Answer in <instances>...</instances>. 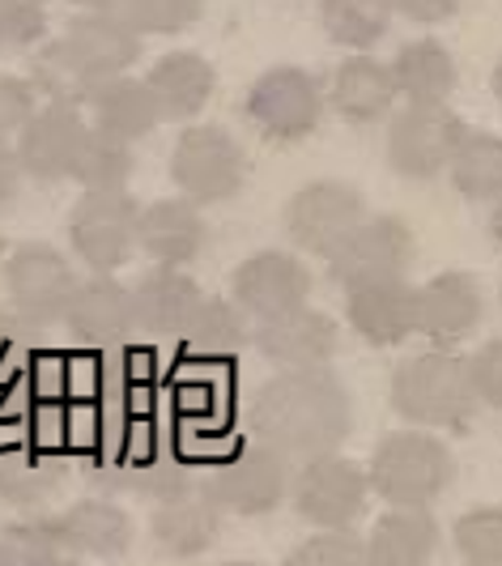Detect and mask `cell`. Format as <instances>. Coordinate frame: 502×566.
<instances>
[{
  "instance_id": "1",
  "label": "cell",
  "mask_w": 502,
  "mask_h": 566,
  "mask_svg": "<svg viewBox=\"0 0 502 566\" xmlns=\"http://www.w3.org/2000/svg\"><path fill=\"white\" fill-rule=\"evenodd\" d=\"M251 430L285 460H315L345 443L349 434V392L328 367L281 370L255 388L248 405Z\"/></svg>"
},
{
  "instance_id": "2",
  "label": "cell",
  "mask_w": 502,
  "mask_h": 566,
  "mask_svg": "<svg viewBox=\"0 0 502 566\" xmlns=\"http://www.w3.org/2000/svg\"><path fill=\"white\" fill-rule=\"evenodd\" d=\"M391 409L426 430H464L477 409L469 363L447 349H430L400 363V370L391 375Z\"/></svg>"
},
{
  "instance_id": "3",
  "label": "cell",
  "mask_w": 502,
  "mask_h": 566,
  "mask_svg": "<svg viewBox=\"0 0 502 566\" xmlns=\"http://www.w3.org/2000/svg\"><path fill=\"white\" fill-rule=\"evenodd\" d=\"M366 478L388 507H430L456 478V460L430 430H396L379 439Z\"/></svg>"
},
{
  "instance_id": "4",
  "label": "cell",
  "mask_w": 502,
  "mask_h": 566,
  "mask_svg": "<svg viewBox=\"0 0 502 566\" xmlns=\"http://www.w3.org/2000/svg\"><path fill=\"white\" fill-rule=\"evenodd\" d=\"M200 485L222 515L226 511L230 515H269L290 499V460L273 452L269 443L248 439L218 455L205 469Z\"/></svg>"
},
{
  "instance_id": "5",
  "label": "cell",
  "mask_w": 502,
  "mask_h": 566,
  "mask_svg": "<svg viewBox=\"0 0 502 566\" xmlns=\"http://www.w3.org/2000/svg\"><path fill=\"white\" fill-rule=\"evenodd\" d=\"M170 179L179 197L192 205H222L239 197L248 179V154L222 124H192L175 137L170 149Z\"/></svg>"
},
{
  "instance_id": "6",
  "label": "cell",
  "mask_w": 502,
  "mask_h": 566,
  "mask_svg": "<svg viewBox=\"0 0 502 566\" xmlns=\"http://www.w3.org/2000/svg\"><path fill=\"white\" fill-rule=\"evenodd\" d=\"M0 277H4L9 307L22 315L27 324H34V328L60 324L73 290H77L73 260L60 252L56 243H43V239L18 243L13 252L4 255Z\"/></svg>"
},
{
  "instance_id": "7",
  "label": "cell",
  "mask_w": 502,
  "mask_h": 566,
  "mask_svg": "<svg viewBox=\"0 0 502 566\" xmlns=\"http://www.w3.org/2000/svg\"><path fill=\"white\" fill-rule=\"evenodd\" d=\"M140 34L119 9H90V13H77L56 43L60 60L69 64V73L82 82L85 98L90 90L107 77H119L128 73L140 60Z\"/></svg>"
},
{
  "instance_id": "8",
  "label": "cell",
  "mask_w": 502,
  "mask_h": 566,
  "mask_svg": "<svg viewBox=\"0 0 502 566\" xmlns=\"http://www.w3.org/2000/svg\"><path fill=\"white\" fill-rule=\"evenodd\" d=\"M137 218L133 192H82L69 213V248L90 273H115L137 252Z\"/></svg>"
},
{
  "instance_id": "9",
  "label": "cell",
  "mask_w": 502,
  "mask_h": 566,
  "mask_svg": "<svg viewBox=\"0 0 502 566\" xmlns=\"http://www.w3.org/2000/svg\"><path fill=\"white\" fill-rule=\"evenodd\" d=\"M248 119L269 142H303L324 119V85L299 64H278L251 82Z\"/></svg>"
},
{
  "instance_id": "10",
  "label": "cell",
  "mask_w": 502,
  "mask_h": 566,
  "mask_svg": "<svg viewBox=\"0 0 502 566\" xmlns=\"http://www.w3.org/2000/svg\"><path fill=\"white\" fill-rule=\"evenodd\" d=\"M294 511L315 528H349L370 503V478L363 464L345 455H315L290 478Z\"/></svg>"
},
{
  "instance_id": "11",
  "label": "cell",
  "mask_w": 502,
  "mask_h": 566,
  "mask_svg": "<svg viewBox=\"0 0 502 566\" xmlns=\"http://www.w3.org/2000/svg\"><path fill=\"white\" fill-rule=\"evenodd\" d=\"M363 218V192L341 179H315L285 200V234L294 239V248L320 255V260H328L358 230Z\"/></svg>"
},
{
  "instance_id": "12",
  "label": "cell",
  "mask_w": 502,
  "mask_h": 566,
  "mask_svg": "<svg viewBox=\"0 0 502 566\" xmlns=\"http://www.w3.org/2000/svg\"><path fill=\"white\" fill-rule=\"evenodd\" d=\"M460 137H464V124L447 103H409L405 112L391 115L388 167L400 179H435L447 170Z\"/></svg>"
},
{
  "instance_id": "13",
  "label": "cell",
  "mask_w": 502,
  "mask_h": 566,
  "mask_svg": "<svg viewBox=\"0 0 502 566\" xmlns=\"http://www.w3.org/2000/svg\"><path fill=\"white\" fill-rule=\"evenodd\" d=\"M90 133V124L82 119L77 107L69 103H43L30 115V124L13 137V154L22 163V175L34 184H64L73 179L77 154Z\"/></svg>"
},
{
  "instance_id": "14",
  "label": "cell",
  "mask_w": 502,
  "mask_h": 566,
  "mask_svg": "<svg viewBox=\"0 0 502 566\" xmlns=\"http://www.w3.org/2000/svg\"><path fill=\"white\" fill-rule=\"evenodd\" d=\"M414 264V230L400 218H363L358 230L328 255V273L336 285L375 282V277H405Z\"/></svg>"
},
{
  "instance_id": "15",
  "label": "cell",
  "mask_w": 502,
  "mask_h": 566,
  "mask_svg": "<svg viewBox=\"0 0 502 566\" xmlns=\"http://www.w3.org/2000/svg\"><path fill=\"white\" fill-rule=\"evenodd\" d=\"M64 558L115 563L133 549V520L112 499H77L56 515H43Z\"/></svg>"
},
{
  "instance_id": "16",
  "label": "cell",
  "mask_w": 502,
  "mask_h": 566,
  "mask_svg": "<svg viewBox=\"0 0 502 566\" xmlns=\"http://www.w3.org/2000/svg\"><path fill=\"white\" fill-rule=\"evenodd\" d=\"M251 345L278 370H320L336 358L341 337H336V324L328 319V312H315L303 303V307L281 312L273 319H255Z\"/></svg>"
},
{
  "instance_id": "17",
  "label": "cell",
  "mask_w": 502,
  "mask_h": 566,
  "mask_svg": "<svg viewBox=\"0 0 502 566\" xmlns=\"http://www.w3.org/2000/svg\"><path fill=\"white\" fill-rule=\"evenodd\" d=\"M60 324L69 328V337L77 340L82 349H119L137 333V324H133V290L124 282H115L112 273H94V277L77 282Z\"/></svg>"
},
{
  "instance_id": "18",
  "label": "cell",
  "mask_w": 502,
  "mask_h": 566,
  "mask_svg": "<svg viewBox=\"0 0 502 566\" xmlns=\"http://www.w3.org/2000/svg\"><path fill=\"white\" fill-rule=\"evenodd\" d=\"M234 303L251 319H273L281 312L303 307L311 294V269L290 252H255L234 269L230 282Z\"/></svg>"
},
{
  "instance_id": "19",
  "label": "cell",
  "mask_w": 502,
  "mask_h": 566,
  "mask_svg": "<svg viewBox=\"0 0 502 566\" xmlns=\"http://www.w3.org/2000/svg\"><path fill=\"white\" fill-rule=\"evenodd\" d=\"M345 319L366 345H400L418 333V285L405 277H375L345 290Z\"/></svg>"
},
{
  "instance_id": "20",
  "label": "cell",
  "mask_w": 502,
  "mask_h": 566,
  "mask_svg": "<svg viewBox=\"0 0 502 566\" xmlns=\"http://www.w3.org/2000/svg\"><path fill=\"white\" fill-rule=\"evenodd\" d=\"M149 533H154V545L167 558H196L222 537V511L213 507L205 485L188 482L163 494V499H154Z\"/></svg>"
},
{
  "instance_id": "21",
  "label": "cell",
  "mask_w": 502,
  "mask_h": 566,
  "mask_svg": "<svg viewBox=\"0 0 502 566\" xmlns=\"http://www.w3.org/2000/svg\"><path fill=\"white\" fill-rule=\"evenodd\" d=\"M64 473H69V452L0 430V503L18 511L43 507L64 485Z\"/></svg>"
},
{
  "instance_id": "22",
  "label": "cell",
  "mask_w": 502,
  "mask_h": 566,
  "mask_svg": "<svg viewBox=\"0 0 502 566\" xmlns=\"http://www.w3.org/2000/svg\"><path fill=\"white\" fill-rule=\"evenodd\" d=\"M205 243H209V227H205L200 205H192V200L184 197L140 205L137 252H145L154 264H163V269H188V264L200 260Z\"/></svg>"
},
{
  "instance_id": "23",
  "label": "cell",
  "mask_w": 502,
  "mask_h": 566,
  "mask_svg": "<svg viewBox=\"0 0 502 566\" xmlns=\"http://www.w3.org/2000/svg\"><path fill=\"white\" fill-rule=\"evenodd\" d=\"M481 312H485L481 285L460 269H447L418 285V333L439 349L469 337L481 324Z\"/></svg>"
},
{
  "instance_id": "24",
  "label": "cell",
  "mask_w": 502,
  "mask_h": 566,
  "mask_svg": "<svg viewBox=\"0 0 502 566\" xmlns=\"http://www.w3.org/2000/svg\"><path fill=\"white\" fill-rule=\"evenodd\" d=\"M200 298H205V290L192 282V273L154 264V273H145L133 285V324L145 337H179L200 307Z\"/></svg>"
},
{
  "instance_id": "25",
  "label": "cell",
  "mask_w": 502,
  "mask_h": 566,
  "mask_svg": "<svg viewBox=\"0 0 502 566\" xmlns=\"http://www.w3.org/2000/svg\"><path fill=\"white\" fill-rule=\"evenodd\" d=\"M145 85H149V94L158 103V119L188 124V119H196L209 107L218 73L200 52H167V56H158L149 64Z\"/></svg>"
},
{
  "instance_id": "26",
  "label": "cell",
  "mask_w": 502,
  "mask_h": 566,
  "mask_svg": "<svg viewBox=\"0 0 502 566\" xmlns=\"http://www.w3.org/2000/svg\"><path fill=\"white\" fill-rule=\"evenodd\" d=\"M328 103L341 119L349 124H379L384 115L396 107V82L384 60L354 52L349 60H341L328 85Z\"/></svg>"
},
{
  "instance_id": "27",
  "label": "cell",
  "mask_w": 502,
  "mask_h": 566,
  "mask_svg": "<svg viewBox=\"0 0 502 566\" xmlns=\"http://www.w3.org/2000/svg\"><path fill=\"white\" fill-rule=\"evenodd\" d=\"M90 115H94V133H107L115 142H140V137H149L163 119H158V103H154V94H149V85L145 77H128V73H119V77H107V82H98L90 90Z\"/></svg>"
},
{
  "instance_id": "28",
  "label": "cell",
  "mask_w": 502,
  "mask_h": 566,
  "mask_svg": "<svg viewBox=\"0 0 502 566\" xmlns=\"http://www.w3.org/2000/svg\"><path fill=\"white\" fill-rule=\"evenodd\" d=\"M439 554V520L426 507H391L366 537V566H430Z\"/></svg>"
},
{
  "instance_id": "29",
  "label": "cell",
  "mask_w": 502,
  "mask_h": 566,
  "mask_svg": "<svg viewBox=\"0 0 502 566\" xmlns=\"http://www.w3.org/2000/svg\"><path fill=\"white\" fill-rule=\"evenodd\" d=\"M388 69H391V82H396V94L409 98V103H447L456 82H460L456 56L447 52L439 39H414V43H405Z\"/></svg>"
},
{
  "instance_id": "30",
  "label": "cell",
  "mask_w": 502,
  "mask_h": 566,
  "mask_svg": "<svg viewBox=\"0 0 502 566\" xmlns=\"http://www.w3.org/2000/svg\"><path fill=\"white\" fill-rule=\"evenodd\" d=\"M179 340H184V354L196 358V363H226V358H234L248 345L243 307L205 294L196 315L188 319V328L179 333Z\"/></svg>"
},
{
  "instance_id": "31",
  "label": "cell",
  "mask_w": 502,
  "mask_h": 566,
  "mask_svg": "<svg viewBox=\"0 0 502 566\" xmlns=\"http://www.w3.org/2000/svg\"><path fill=\"white\" fill-rule=\"evenodd\" d=\"M451 188L469 200H499L502 197V137L485 128H464L451 163Z\"/></svg>"
},
{
  "instance_id": "32",
  "label": "cell",
  "mask_w": 502,
  "mask_h": 566,
  "mask_svg": "<svg viewBox=\"0 0 502 566\" xmlns=\"http://www.w3.org/2000/svg\"><path fill=\"white\" fill-rule=\"evenodd\" d=\"M320 27L341 48L366 52L388 34L391 4L388 0H320Z\"/></svg>"
},
{
  "instance_id": "33",
  "label": "cell",
  "mask_w": 502,
  "mask_h": 566,
  "mask_svg": "<svg viewBox=\"0 0 502 566\" xmlns=\"http://www.w3.org/2000/svg\"><path fill=\"white\" fill-rule=\"evenodd\" d=\"M133 170H137L133 145L115 142L107 133H94V128L85 133L77 167H73V179L82 184V192H128Z\"/></svg>"
},
{
  "instance_id": "34",
  "label": "cell",
  "mask_w": 502,
  "mask_h": 566,
  "mask_svg": "<svg viewBox=\"0 0 502 566\" xmlns=\"http://www.w3.org/2000/svg\"><path fill=\"white\" fill-rule=\"evenodd\" d=\"M451 545L464 566H502V507L464 511L451 528Z\"/></svg>"
},
{
  "instance_id": "35",
  "label": "cell",
  "mask_w": 502,
  "mask_h": 566,
  "mask_svg": "<svg viewBox=\"0 0 502 566\" xmlns=\"http://www.w3.org/2000/svg\"><path fill=\"white\" fill-rule=\"evenodd\" d=\"M60 563H64V554H60V545L43 515H30V520H18V524H4L0 528V566H60Z\"/></svg>"
},
{
  "instance_id": "36",
  "label": "cell",
  "mask_w": 502,
  "mask_h": 566,
  "mask_svg": "<svg viewBox=\"0 0 502 566\" xmlns=\"http://www.w3.org/2000/svg\"><path fill=\"white\" fill-rule=\"evenodd\" d=\"M43 328L27 324L13 307H0V392H9L22 375H27L30 358L43 349Z\"/></svg>"
},
{
  "instance_id": "37",
  "label": "cell",
  "mask_w": 502,
  "mask_h": 566,
  "mask_svg": "<svg viewBox=\"0 0 502 566\" xmlns=\"http://www.w3.org/2000/svg\"><path fill=\"white\" fill-rule=\"evenodd\" d=\"M119 13L140 34H184L200 22L205 0H119Z\"/></svg>"
},
{
  "instance_id": "38",
  "label": "cell",
  "mask_w": 502,
  "mask_h": 566,
  "mask_svg": "<svg viewBox=\"0 0 502 566\" xmlns=\"http://www.w3.org/2000/svg\"><path fill=\"white\" fill-rule=\"evenodd\" d=\"M281 566H366V541L349 528H320L315 537L294 545Z\"/></svg>"
},
{
  "instance_id": "39",
  "label": "cell",
  "mask_w": 502,
  "mask_h": 566,
  "mask_svg": "<svg viewBox=\"0 0 502 566\" xmlns=\"http://www.w3.org/2000/svg\"><path fill=\"white\" fill-rule=\"evenodd\" d=\"M52 34L48 0H0V39L9 52H34Z\"/></svg>"
},
{
  "instance_id": "40",
  "label": "cell",
  "mask_w": 502,
  "mask_h": 566,
  "mask_svg": "<svg viewBox=\"0 0 502 566\" xmlns=\"http://www.w3.org/2000/svg\"><path fill=\"white\" fill-rule=\"evenodd\" d=\"M39 112V94L27 77L0 73V145H13V137L30 124V115Z\"/></svg>"
},
{
  "instance_id": "41",
  "label": "cell",
  "mask_w": 502,
  "mask_h": 566,
  "mask_svg": "<svg viewBox=\"0 0 502 566\" xmlns=\"http://www.w3.org/2000/svg\"><path fill=\"white\" fill-rule=\"evenodd\" d=\"M469 384H473L477 405L502 409V340H485L469 358Z\"/></svg>"
},
{
  "instance_id": "42",
  "label": "cell",
  "mask_w": 502,
  "mask_h": 566,
  "mask_svg": "<svg viewBox=\"0 0 502 566\" xmlns=\"http://www.w3.org/2000/svg\"><path fill=\"white\" fill-rule=\"evenodd\" d=\"M388 4L391 13H400V18L418 22V27H439V22L460 13L464 0H388Z\"/></svg>"
},
{
  "instance_id": "43",
  "label": "cell",
  "mask_w": 502,
  "mask_h": 566,
  "mask_svg": "<svg viewBox=\"0 0 502 566\" xmlns=\"http://www.w3.org/2000/svg\"><path fill=\"white\" fill-rule=\"evenodd\" d=\"M22 163H18V154H13V145H0V218L18 205L22 197Z\"/></svg>"
},
{
  "instance_id": "44",
  "label": "cell",
  "mask_w": 502,
  "mask_h": 566,
  "mask_svg": "<svg viewBox=\"0 0 502 566\" xmlns=\"http://www.w3.org/2000/svg\"><path fill=\"white\" fill-rule=\"evenodd\" d=\"M490 239H494V248L502 252V197L494 200V213H490Z\"/></svg>"
},
{
  "instance_id": "45",
  "label": "cell",
  "mask_w": 502,
  "mask_h": 566,
  "mask_svg": "<svg viewBox=\"0 0 502 566\" xmlns=\"http://www.w3.org/2000/svg\"><path fill=\"white\" fill-rule=\"evenodd\" d=\"M69 4H77L82 13H90V9H119V0H69Z\"/></svg>"
},
{
  "instance_id": "46",
  "label": "cell",
  "mask_w": 502,
  "mask_h": 566,
  "mask_svg": "<svg viewBox=\"0 0 502 566\" xmlns=\"http://www.w3.org/2000/svg\"><path fill=\"white\" fill-rule=\"evenodd\" d=\"M490 85H494V98L502 103V56H499V64H494V73H490Z\"/></svg>"
},
{
  "instance_id": "47",
  "label": "cell",
  "mask_w": 502,
  "mask_h": 566,
  "mask_svg": "<svg viewBox=\"0 0 502 566\" xmlns=\"http://www.w3.org/2000/svg\"><path fill=\"white\" fill-rule=\"evenodd\" d=\"M60 566H82V563H77V558H64V563H60Z\"/></svg>"
},
{
  "instance_id": "48",
  "label": "cell",
  "mask_w": 502,
  "mask_h": 566,
  "mask_svg": "<svg viewBox=\"0 0 502 566\" xmlns=\"http://www.w3.org/2000/svg\"><path fill=\"white\" fill-rule=\"evenodd\" d=\"M222 566H255V563H222Z\"/></svg>"
},
{
  "instance_id": "49",
  "label": "cell",
  "mask_w": 502,
  "mask_h": 566,
  "mask_svg": "<svg viewBox=\"0 0 502 566\" xmlns=\"http://www.w3.org/2000/svg\"><path fill=\"white\" fill-rule=\"evenodd\" d=\"M0 52H4V39H0Z\"/></svg>"
}]
</instances>
